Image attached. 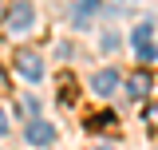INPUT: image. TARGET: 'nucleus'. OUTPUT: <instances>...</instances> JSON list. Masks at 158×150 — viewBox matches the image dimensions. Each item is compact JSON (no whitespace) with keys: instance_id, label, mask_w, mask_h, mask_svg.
Segmentation results:
<instances>
[{"instance_id":"3","label":"nucleus","mask_w":158,"mask_h":150,"mask_svg":"<svg viewBox=\"0 0 158 150\" xmlns=\"http://www.w3.org/2000/svg\"><path fill=\"white\" fill-rule=\"evenodd\" d=\"M24 138H28L32 146H52V142H56V127L44 123V119H32L28 131H24Z\"/></svg>"},{"instance_id":"8","label":"nucleus","mask_w":158,"mask_h":150,"mask_svg":"<svg viewBox=\"0 0 158 150\" xmlns=\"http://www.w3.org/2000/svg\"><path fill=\"white\" fill-rule=\"evenodd\" d=\"M95 12H99V0H79V4H75V16H71V20H75V24H87Z\"/></svg>"},{"instance_id":"2","label":"nucleus","mask_w":158,"mask_h":150,"mask_svg":"<svg viewBox=\"0 0 158 150\" xmlns=\"http://www.w3.org/2000/svg\"><path fill=\"white\" fill-rule=\"evenodd\" d=\"M131 44H135V56L142 59V63L158 56V48H154V32H150V20H142L135 32H131Z\"/></svg>"},{"instance_id":"10","label":"nucleus","mask_w":158,"mask_h":150,"mask_svg":"<svg viewBox=\"0 0 158 150\" xmlns=\"http://www.w3.org/2000/svg\"><path fill=\"white\" fill-rule=\"evenodd\" d=\"M142 127L150 134H158V103H146V107H142Z\"/></svg>"},{"instance_id":"13","label":"nucleus","mask_w":158,"mask_h":150,"mask_svg":"<svg viewBox=\"0 0 158 150\" xmlns=\"http://www.w3.org/2000/svg\"><path fill=\"white\" fill-rule=\"evenodd\" d=\"M4 16H12V8H8V0H0V20Z\"/></svg>"},{"instance_id":"5","label":"nucleus","mask_w":158,"mask_h":150,"mask_svg":"<svg viewBox=\"0 0 158 150\" xmlns=\"http://www.w3.org/2000/svg\"><path fill=\"white\" fill-rule=\"evenodd\" d=\"M32 24H36V8L20 0L16 8H12V16H8V28H12V32H28Z\"/></svg>"},{"instance_id":"4","label":"nucleus","mask_w":158,"mask_h":150,"mask_svg":"<svg viewBox=\"0 0 158 150\" xmlns=\"http://www.w3.org/2000/svg\"><path fill=\"white\" fill-rule=\"evenodd\" d=\"M150 87H154V75L146 71V67H138L135 75H131V79H127V95H131V99H146V95H150Z\"/></svg>"},{"instance_id":"14","label":"nucleus","mask_w":158,"mask_h":150,"mask_svg":"<svg viewBox=\"0 0 158 150\" xmlns=\"http://www.w3.org/2000/svg\"><path fill=\"white\" fill-rule=\"evenodd\" d=\"M4 83H8V79H4V71H0V87H4Z\"/></svg>"},{"instance_id":"1","label":"nucleus","mask_w":158,"mask_h":150,"mask_svg":"<svg viewBox=\"0 0 158 150\" xmlns=\"http://www.w3.org/2000/svg\"><path fill=\"white\" fill-rule=\"evenodd\" d=\"M16 75L28 79V83H40L44 79V56L36 48H16Z\"/></svg>"},{"instance_id":"12","label":"nucleus","mask_w":158,"mask_h":150,"mask_svg":"<svg viewBox=\"0 0 158 150\" xmlns=\"http://www.w3.org/2000/svg\"><path fill=\"white\" fill-rule=\"evenodd\" d=\"M8 131H12V127H8V115H4V107H0V138H4Z\"/></svg>"},{"instance_id":"7","label":"nucleus","mask_w":158,"mask_h":150,"mask_svg":"<svg viewBox=\"0 0 158 150\" xmlns=\"http://www.w3.org/2000/svg\"><path fill=\"white\" fill-rule=\"evenodd\" d=\"M56 99H59V107H75V75H71V71L59 75V91H56Z\"/></svg>"},{"instance_id":"6","label":"nucleus","mask_w":158,"mask_h":150,"mask_svg":"<svg viewBox=\"0 0 158 150\" xmlns=\"http://www.w3.org/2000/svg\"><path fill=\"white\" fill-rule=\"evenodd\" d=\"M115 87H118V71H111V67H103V71H95L91 75V91L95 95H115Z\"/></svg>"},{"instance_id":"9","label":"nucleus","mask_w":158,"mask_h":150,"mask_svg":"<svg viewBox=\"0 0 158 150\" xmlns=\"http://www.w3.org/2000/svg\"><path fill=\"white\" fill-rule=\"evenodd\" d=\"M107 127H115V115L111 111H99V115L87 119V131H107Z\"/></svg>"},{"instance_id":"11","label":"nucleus","mask_w":158,"mask_h":150,"mask_svg":"<svg viewBox=\"0 0 158 150\" xmlns=\"http://www.w3.org/2000/svg\"><path fill=\"white\" fill-rule=\"evenodd\" d=\"M20 115H28V119H36V111H40V103L36 99H20V107H16Z\"/></svg>"},{"instance_id":"15","label":"nucleus","mask_w":158,"mask_h":150,"mask_svg":"<svg viewBox=\"0 0 158 150\" xmlns=\"http://www.w3.org/2000/svg\"><path fill=\"white\" fill-rule=\"evenodd\" d=\"M103 150H107V146H103Z\"/></svg>"}]
</instances>
